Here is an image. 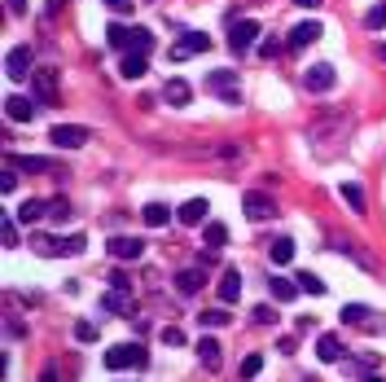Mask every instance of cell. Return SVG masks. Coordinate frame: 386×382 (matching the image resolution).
Wrapping results in <instances>:
<instances>
[{
    "label": "cell",
    "instance_id": "obj_1",
    "mask_svg": "<svg viewBox=\"0 0 386 382\" xmlns=\"http://www.w3.org/2000/svg\"><path fill=\"white\" fill-rule=\"evenodd\" d=\"M101 361H106V369H145L149 356H145L141 343H114L106 356H101Z\"/></svg>",
    "mask_w": 386,
    "mask_h": 382
},
{
    "label": "cell",
    "instance_id": "obj_2",
    "mask_svg": "<svg viewBox=\"0 0 386 382\" xmlns=\"http://www.w3.org/2000/svg\"><path fill=\"white\" fill-rule=\"evenodd\" d=\"M237 84H242V75H237V70H211V75H207V92L224 97L228 106H242V92H237Z\"/></svg>",
    "mask_w": 386,
    "mask_h": 382
},
{
    "label": "cell",
    "instance_id": "obj_3",
    "mask_svg": "<svg viewBox=\"0 0 386 382\" xmlns=\"http://www.w3.org/2000/svg\"><path fill=\"white\" fill-rule=\"evenodd\" d=\"M48 141H53L58 149H80V145L92 141V132H88L84 123H58L53 132H48Z\"/></svg>",
    "mask_w": 386,
    "mask_h": 382
},
{
    "label": "cell",
    "instance_id": "obj_4",
    "mask_svg": "<svg viewBox=\"0 0 386 382\" xmlns=\"http://www.w3.org/2000/svg\"><path fill=\"white\" fill-rule=\"evenodd\" d=\"M36 246H40V255H84L88 238H84V233H70V238H40Z\"/></svg>",
    "mask_w": 386,
    "mask_h": 382
},
{
    "label": "cell",
    "instance_id": "obj_5",
    "mask_svg": "<svg viewBox=\"0 0 386 382\" xmlns=\"http://www.w3.org/2000/svg\"><path fill=\"white\" fill-rule=\"evenodd\" d=\"M333 84H338V70H333L329 62H316L312 70H303V88L307 92H329Z\"/></svg>",
    "mask_w": 386,
    "mask_h": 382
},
{
    "label": "cell",
    "instance_id": "obj_6",
    "mask_svg": "<svg viewBox=\"0 0 386 382\" xmlns=\"http://www.w3.org/2000/svg\"><path fill=\"white\" fill-rule=\"evenodd\" d=\"M31 44H14L9 48V53H5V75H9V80H22V75H36L31 70Z\"/></svg>",
    "mask_w": 386,
    "mask_h": 382
},
{
    "label": "cell",
    "instance_id": "obj_7",
    "mask_svg": "<svg viewBox=\"0 0 386 382\" xmlns=\"http://www.w3.org/2000/svg\"><path fill=\"white\" fill-rule=\"evenodd\" d=\"M211 48V36H202V31H185V40H176L171 44V62H185L193 53H207Z\"/></svg>",
    "mask_w": 386,
    "mask_h": 382
},
{
    "label": "cell",
    "instance_id": "obj_8",
    "mask_svg": "<svg viewBox=\"0 0 386 382\" xmlns=\"http://www.w3.org/2000/svg\"><path fill=\"white\" fill-rule=\"evenodd\" d=\"M254 40H259V22H254V18L233 22V31H228V48H233V53H246Z\"/></svg>",
    "mask_w": 386,
    "mask_h": 382
},
{
    "label": "cell",
    "instance_id": "obj_9",
    "mask_svg": "<svg viewBox=\"0 0 386 382\" xmlns=\"http://www.w3.org/2000/svg\"><path fill=\"white\" fill-rule=\"evenodd\" d=\"M110 260H119V264H132V260H141L145 255V242L141 238H110Z\"/></svg>",
    "mask_w": 386,
    "mask_h": 382
},
{
    "label": "cell",
    "instance_id": "obj_10",
    "mask_svg": "<svg viewBox=\"0 0 386 382\" xmlns=\"http://www.w3.org/2000/svg\"><path fill=\"white\" fill-rule=\"evenodd\" d=\"M242 207H246L250 220H268V216L277 211V202H272L268 193H259V189H250V193H242Z\"/></svg>",
    "mask_w": 386,
    "mask_h": 382
},
{
    "label": "cell",
    "instance_id": "obj_11",
    "mask_svg": "<svg viewBox=\"0 0 386 382\" xmlns=\"http://www.w3.org/2000/svg\"><path fill=\"white\" fill-rule=\"evenodd\" d=\"M36 110H40V101H36V97H9V101H5L9 123H31V119H36Z\"/></svg>",
    "mask_w": 386,
    "mask_h": 382
},
{
    "label": "cell",
    "instance_id": "obj_12",
    "mask_svg": "<svg viewBox=\"0 0 386 382\" xmlns=\"http://www.w3.org/2000/svg\"><path fill=\"white\" fill-rule=\"evenodd\" d=\"M36 97L44 101V106H58V70H36Z\"/></svg>",
    "mask_w": 386,
    "mask_h": 382
},
{
    "label": "cell",
    "instance_id": "obj_13",
    "mask_svg": "<svg viewBox=\"0 0 386 382\" xmlns=\"http://www.w3.org/2000/svg\"><path fill=\"white\" fill-rule=\"evenodd\" d=\"M101 312H110V317H123V312H132V290H106L101 295Z\"/></svg>",
    "mask_w": 386,
    "mask_h": 382
},
{
    "label": "cell",
    "instance_id": "obj_14",
    "mask_svg": "<svg viewBox=\"0 0 386 382\" xmlns=\"http://www.w3.org/2000/svg\"><path fill=\"white\" fill-rule=\"evenodd\" d=\"M321 36H325V27L312 18V22H299V27L290 31V40H286V44H290V48H307V44H316Z\"/></svg>",
    "mask_w": 386,
    "mask_h": 382
},
{
    "label": "cell",
    "instance_id": "obj_15",
    "mask_svg": "<svg viewBox=\"0 0 386 382\" xmlns=\"http://www.w3.org/2000/svg\"><path fill=\"white\" fill-rule=\"evenodd\" d=\"M220 303H237L242 299V272L237 268H224V277H220Z\"/></svg>",
    "mask_w": 386,
    "mask_h": 382
},
{
    "label": "cell",
    "instance_id": "obj_16",
    "mask_svg": "<svg viewBox=\"0 0 386 382\" xmlns=\"http://www.w3.org/2000/svg\"><path fill=\"white\" fill-rule=\"evenodd\" d=\"M5 163L18 167V171H58L53 159H36V154H5Z\"/></svg>",
    "mask_w": 386,
    "mask_h": 382
},
{
    "label": "cell",
    "instance_id": "obj_17",
    "mask_svg": "<svg viewBox=\"0 0 386 382\" xmlns=\"http://www.w3.org/2000/svg\"><path fill=\"white\" fill-rule=\"evenodd\" d=\"M207 211H211V207H207V198H189L176 216H180V224H189V228H193V224H207Z\"/></svg>",
    "mask_w": 386,
    "mask_h": 382
},
{
    "label": "cell",
    "instance_id": "obj_18",
    "mask_svg": "<svg viewBox=\"0 0 386 382\" xmlns=\"http://www.w3.org/2000/svg\"><path fill=\"white\" fill-rule=\"evenodd\" d=\"M316 356H321L325 365H338V361H343V343H338V334H321V339H316Z\"/></svg>",
    "mask_w": 386,
    "mask_h": 382
},
{
    "label": "cell",
    "instance_id": "obj_19",
    "mask_svg": "<svg viewBox=\"0 0 386 382\" xmlns=\"http://www.w3.org/2000/svg\"><path fill=\"white\" fill-rule=\"evenodd\" d=\"M338 317H343V325H365V329H373V321H369L373 308H365V303H343Z\"/></svg>",
    "mask_w": 386,
    "mask_h": 382
},
{
    "label": "cell",
    "instance_id": "obj_20",
    "mask_svg": "<svg viewBox=\"0 0 386 382\" xmlns=\"http://www.w3.org/2000/svg\"><path fill=\"white\" fill-rule=\"evenodd\" d=\"M202 282H207L202 268H180V272H176V290H180V295H198Z\"/></svg>",
    "mask_w": 386,
    "mask_h": 382
},
{
    "label": "cell",
    "instance_id": "obj_21",
    "mask_svg": "<svg viewBox=\"0 0 386 382\" xmlns=\"http://www.w3.org/2000/svg\"><path fill=\"white\" fill-rule=\"evenodd\" d=\"M145 70H149L145 53H127V58L119 62V75H123V80H145Z\"/></svg>",
    "mask_w": 386,
    "mask_h": 382
},
{
    "label": "cell",
    "instance_id": "obj_22",
    "mask_svg": "<svg viewBox=\"0 0 386 382\" xmlns=\"http://www.w3.org/2000/svg\"><path fill=\"white\" fill-rule=\"evenodd\" d=\"M268 286H272V299H277V303H294V299L303 295V290H299V282H290V277H272Z\"/></svg>",
    "mask_w": 386,
    "mask_h": 382
},
{
    "label": "cell",
    "instance_id": "obj_23",
    "mask_svg": "<svg viewBox=\"0 0 386 382\" xmlns=\"http://www.w3.org/2000/svg\"><path fill=\"white\" fill-rule=\"evenodd\" d=\"M268 260H272L277 268H286V264L294 260V242H290V238H277V242H268Z\"/></svg>",
    "mask_w": 386,
    "mask_h": 382
},
{
    "label": "cell",
    "instance_id": "obj_24",
    "mask_svg": "<svg viewBox=\"0 0 386 382\" xmlns=\"http://www.w3.org/2000/svg\"><path fill=\"white\" fill-rule=\"evenodd\" d=\"M44 216H48V202H44V198H27V202L18 207V220H22V224H36V220H44Z\"/></svg>",
    "mask_w": 386,
    "mask_h": 382
},
{
    "label": "cell",
    "instance_id": "obj_25",
    "mask_svg": "<svg viewBox=\"0 0 386 382\" xmlns=\"http://www.w3.org/2000/svg\"><path fill=\"white\" fill-rule=\"evenodd\" d=\"M141 220H145L149 228H167V224H171V207H163V202H149V207L141 211Z\"/></svg>",
    "mask_w": 386,
    "mask_h": 382
},
{
    "label": "cell",
    "instance_id": "obj_26",
    "mask_svg": "<svg viewBox=\"0 0 386 382\" xmlns=\"http://www.w3.org/2000/svg\"><path fill=\"white\" fill-rule=\"evenodd\" d=\"M163 97L171 101V106H189V97H193V88H189L185 80H167V88H163Z\"/></svg>",
    "mask_w": 386,
    "mask_h": 382
},
{
    "label": "cell",
    "instance_id": "obj_27",
    "mask_svg": "<svg viewBox=\"0 0 386 382\" xmlns=\"http://www.w3.org/2000/svg\"><path fill=\"white\" fill-rule=\"evenodd\" d=\"M220 351H224V347H220L215 339H202V343H198V361L207 365V369H220Z\"/></svg>",
    "mask_w": 386,
    "mask_h": 382
},
{
    "label": "cell",
    "instance_id": "obj_28",
    "mask_svg": "<svg viewBox=\"0 0 386 382\" xmlns=\"http://www.w3.org/2000/svg\"><path fill=\"white\" fill-rule=\"evenodd\" d=\"M224 242H228V228H224L220 220H211V224H207V233H202V246H207V250H220Z\"/></svg>",
    "mask_w": 386,
    "mask_h": 382
},
{
    "label": "cell",
    "instance_id": "obj_29",
    "mask_svg": "<svg viewBox=\"0 0 386 382\" xmlns=\"http://www.w3.org/2000/svg\"><path fill=\"white\" fill-rule=\"evenodd\" d=\"M154 48V36L145 27H132V36H127V53H149Z\"/></svg>",
    "mask_w": 386,
    "mask_h": 382
},
{
    "label": "cell",
    "instance_id": "obj_30",
    "mask_svg": "<svg viewBox=\"0 0 386 382\" xmlns=\"http://www.w3.org/2000/svg\"><path fill=\"white\" fill-rule=\"evenodd\" d=\"M338 193H343V202H347V207H351V211H365V189H360L355 181H347V185H343Z\"/></svg>",
    "mask_w": 386,
    "mask_h": 382
},
{
    "label": "cell",
    "instance_id": "obj_31",
    "mask_svg": "<svg viewBox=\"0 0 386 382\" xmlns=\"http://www.w3.org/2000/svg\"><path fill=\"white\" fill-rule=\"evenodd\" d=\"M294 282H299L303 295H325V282H321L316 272H294Z\"/></svg>",
    "mask_w": 386,
    "mask_h": 382
},
{
    "label": "cell",
    "instance_id": "obj_32",
    "mask_svg": "<svg viewBox=\"0 0 386 382\" xmlns=\"http://www.w3.org/2000/svg\"><path fill=\"white\" fill-rule=\"evenodd\" d=\"M127 36H132V27H123V22H110L106 27V44L110 48H127Z\"/></svg>",
    "mask_w": 386,
    "mask_h": 382
},
{
    "label": "cell",
    "instance_id": "obj_33",
    "mask_svg": "<svg viewBox=\"0 0 386 382\" xmlns=\"http://www.w3.org/2000/svg\"><path fill=\"white\" fill-rule=\"evenodd\" d=\"M198 321H202V325H211V329H220V325H228L233 317H228V308H207V312H202Z\"/></svg>",
    "mask_w": 386,
    "mask_h": 382
},
{
    "label": "cell",
    "instance_id": "obj_34",
    "mask_svg": "<svg viewBox=\"0 0 386 382\" xmlns=\"http://www.w3.org/2000/svg\"><path fill=\"white\" fill-rule=\"evenodd\" d=\"M365 27H369V31H382V27H386V5H373V9L365 14Z\"/></svg>",
    "mask_w": 386,
    "mask_h": 382
},
{
    "label": "cell",
    "instance_id": "obj_35",
    "mask_svg": "<svg viewBox=\"0 0 386 382\" xmlns=\"http://www.w3.org/2000/svg\"><path fill=\"white\" fill-rule=\"evenodd\" d=\"M159 339H163L167 347H185V329H176V325H163V329H159Z\"/></svg>",
    "mask_w": 386,
    "mask_h": 382
},
{
    "label": "cell",
    "instance_id": "obj_36",
    "mask_svg": "<svg viewBox=\"0 0 386 382\" xmlns=\"http://www.w3.org/2000/svg\"><path fill=\"white\" fill-rule=\"evenodd\" d=\"M259 369H264V356H259V351H250L246 361H242V378H259Z\"/></svg>",
    "mask_w": 386,
    "mask_h": 382
},
{
    "label": "cell",
    "instance_id": "obj_37",
    "mask_svg": "<svg viewBox=\"0 0 386 382\" xmlns=\"http://www.w3.org/2000/svg\"><path fill=\"white\" fill-rule=\"evenodd\" d=\"M48 220H58V224L70 220V202H66V198H53V202H48Z\"/></svg>",
    "mask_w": 386,
    "mask_h": 382
},
{
    "label": "cell",
    "instance_id": "obj_38",
    "mask_svg": "<svg viewBox=\"0 0 386 382\" xmlns=\"http://www.w3.org/2000/svg\"><path fill=\"white\" fill-rule=\"evenodd\" d=\"M0 238H5V246H18V224L5 216V220H0Z\"/></svg>",
    "mask_w": 386,
    "mask_h": 382
},
{
    "label": "cell",
    "instance_id": "obj_39",
    "mask_svg": "<svg viewBox=\"0 0 386 382\" xmlns=\"http://www.w3.org/2000/svg\"><path fill=\"white\" fill-rule=\"evenodd\" d=\"M75 339H80V343H92V339H97V325H92V321H80V325H75Z\"/></svg>",
    "mask_w": 386,
    "mask_h": 382
},
{
    "label": "cell",
    "instance_id": "obj_40",
    "mask_svg": "<svg viewBox=\"0 0 386 382\" xmlns=\"http://www.w3.org/2000/svg\"><path fill=\"white\" fill-rule=\"evenodd\" d=\"M0 189H5V193H14V189H18V167H9V163H5V176H0Z\"/></svg>",
    "mask_w": 386,
    "mask_h": 382
},
{
    "label": "cell",
    "instance_id": "obj_41",
    "mask_svg": "<svg viewBox=\"0 0 386 382\" xmlns=\"http://www.w3.org/2000/svg\"><path fill=\"white\" fill-rule=\"evenodd\" d=\"M281 48H290V44H281V40H264V44H259V58H277Z\"/></svg>",
    "mask_w": 386,
    "mask_h": 382
},
{
    "label": "cell",
    "instance_id": "obj_42",
    "mask_svg": "<svg viewBox=\"0 0 386 382\" xmlns=\"http://www.w3.org/2000/svg\"><path fill=\"white\" fill-rule=\"evenodd\" d=\"M250 317H254V325H272V321H277V317H272V308H268V303H264V308H254Z\"/></svg>",
    "mask_w": 386,
    "mask_h": 382
},
{
    "label": "cell",
    "instance_id": "obj_43",
    "mask_svg": "<svg viewBox=\"0 0 386 382\" xmlns=\"http://www.w3.org/2000/svg\"><path fill=\"white\" fill-rule=\"evenodd\" d=\"M294 347H299V339H294V334H286V339H277V351H281V356H290Z\"/></svg>",
    "mask_w": 386,
    "mask_h": 382
},
{
    "label": "cell",
    "instance_id": "obj_44",
    "mask_svg": "<svg viewBox=\"0 0 386 382\" xmlns=\"http://www.w3.org/2000/svg\"><path fill=\"white\" fill-rule=\"evenodd\" d=\"M110 286H114V290H132V282H127V272H110Z\"/></svg>",
    "mask_w": 386,
    "mask_h": 382
},
{
    "label": "cell",
    "instance_id": "obj_45",
    "mask_svg": "<svg viewBox=\"0 0 386 382\" xmlns=\"http://www.w3.org/2000/svg\"><path fill=\"white\" fill-rule=\"evenodd\" d=\"M40 382H58V369H53V365H44V369H40Z\"/></svg>",
    "mask_w": 386,
    "mask_h": 382
},
{
    "label": "cell",
    "instance_id": "obj_46",
    "mask_svg": "<svg viewBox=\"0 0 386 382\" xmlns=\"http://www.w3.org/2000/svg\"><path fill=\"white\" fill-rule=\"evenodd\" d=\"M294 5H299V9H316V5H321V0H294Z\"/></svg>",
    "mask_w": 386,
    "mask_h": 382
},
{
    "label": "cell",
    "instance_id": "obj_47",
    "mask_svg": "<svg viewBox=\"0 0 386 382\" xmlns=\"http://www.w3.org/2000/svg\"><path fill=\"white\" fill-rule=\"evenodd\" d=\"M106 5H110V9H127V5H132V0H106Z\"/></svg>",
    "mask_w": 386,
    "mask_h": 382
},
{
    "label": "cell",
    "instance_id": "obj_48",
    "mask_svg": "<svg viewBox=\"0 0 386 382\" xmlns=\"http://www.w3.org/2000/svg\"><path fill=\"white\" fill-rule=\"evenodd\" d=\"M9 9H14V14H22V9H27V0H9Z\"/></svg>",
    "mask_w": 386,
    "mask_h": 382
},
{
    "label": "cell",
    "instance_id": "obj_49",
    "mask_svg": "<svg viewBox=\"0 0 386 382\" xmlns=\"http://www.w3.org/2000/svg\"><path fill=\"white\" fill-rule=\"evenodd\" d=\"M382 62H386V44H382Z\"/></svg>",
    "mask_w": 386,
    "mask_h": 382
},
{
    "label": "cell",
    "instance_id": "obj_50",
    "mask_svg": "<svg viewBox=\"0 0 386 382\" xmlns=\"http://www.w3.org/2000/svg\"><path fill=\"white\" fill-rule=\"evenodd\" d=\"M365 382H382V378H365Z\"/></svg>",
    "mask_w": 386,
    "mask_h": 382
}]
</instances>
